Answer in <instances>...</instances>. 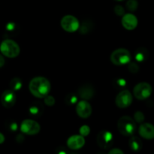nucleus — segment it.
<instances>
[{"mask_svg": "<svg viewBox=\"0 0 154 154\" xmlns=\"http://www.w3.org/2000/svg\"><path fill=\"white\" fill-rule=\"evenodd\" d=\"M114 13L117 15V16H123L125 14V9L123 6L120 5H117L114 8Z\"/></svg>", "mask_w": 154, "mask_h": 154, "instance_id": "27", "label": "nucleus"}, {"mask_svg": "<svg viewBox=\"0 0 154 154\" xmlns=\"http://www.w3.org/2000/svg\"><path fill=\"white\" fill-rule=\"evenodd\" d=\"M9 86H10V90H11L12 91H18L22 88V81L19 78H14L10 81Z\"/></svg>", "mask_w": 154, "mask_h": 154, "instance_id": "20", "label": "nucleus"}, {"mask_svg": "<svg viewBox=\"0 0 154 154\" xmlns=\"http://www.w3.org/2000/svg\"><path fill=\"white\" fill-rule=\"evenodd\" d=\"M97 144L102 149H109L112 146L114 136L108 130H102L99 132L96 138Z\"/></svg>", "mask_w": 154, "mask_h": 154, "instance_id": "7", "label": "nucleus"}, {"mask_svg": "<svg viewBox=\"0 0 154 154\" xmlns=\"http://www.w3.org/2000/svg\"><path fill=\"white\" fill-rule=\"evenodd\" d=\"M131 54L128 50L120 48L113 51L111 55V61L115 66H123L131 61Z\"/></svg>", "mask_w": 154, "mask_h": 154, "instance_id": "4", "label": "nucleus"}, {"mask_svg": "<svg viewBox=\"0 0 154 154\" xmlns=\"http://www.w3.org/2000/svg\"><path fill=\"white\" fill-rule=\"evenodd\" d=\"M5 59H4V57H2V56L1 55V54H0V68L1 67H2L3 66H4L5 65Z\"/></svg>", "mask_w": 154, "mask_h": 154, "instance_id": "34", "label": "nucleus"}, {"mask_svg": "<svg viewBox=\"0 0 154 154\" xmlns=\"http://www.w3.org/2000/svg\"><path fill=\"white\" fill-rule=\"evenodd\" d=\"M16 95L11 90H5L1 96L2 105L6 108H12L16 103Z\"/></svg>", "mask_w": 154, "mask_h": 154, "instance_id": "11", "label": "nucleus"}, {"mask_svg": "<svg viewBox=\"0 0 154 154\" xmlns=\"http://www.w3.org/2000/svg\"><path fill=\"white\" fill-rule=\"evenodd\" d=\"M61 26L68 32H74L80 27V23L78 18L73 15H66L61 20Z\"/></svg>", "mask_w": 154, "mask_h": 154, "instance_id": "6", "label": "nucleus"}, {"mask_svg": "<svg viewBox=\"0 0 154 154\" xmlns=\"http://www.w3.org/2000/svg\"><path fill=\"white\" fill-rule=\"evenodd\" d=\"M44 99H45L44 102H45V104L47 105V106L52 107L55 105L56 101H55V99H54V96H49V94H48V96H45Z\"/></svg>", "mask_w": 154, "mask_h": 154, "instance_id": "25", "label": "nucleus"}, {"mask_svg": "<svg viewBox=\"0 0 154 154\" xmlns=\"http://www.w3.org/2000/svg\"><path fill=\"white\" fill-rule=\"evenodd\" d=\"M136 123L132 117L123 116L117 122V129L124 136H132L136 130Z\"/></svg>", "mask_w": 154, "mask_h": 154, "instance_id": "2", "label": "nucleus"}, {"mask_svg": "<svg viewBox=\"0 0 154 154\" xmlns=\"http://www.w3.org/2000/svg\"><path fill=\"white\" fill-rule=\"evenodd\" d=\"M78 96L75 93H69L65 98V102L69 106L75 105L78 102Z\"/></svg>", "mask_w": 154, "mask_h": 154, "instance_id": "21", "label": "nucleus"}, {"mask_svg": "<svg viewBox=\"0 0 154 154\" xmlns=\"http://www.w3.org/2000/svg\"><path fill=\"white\" fill-rule=\"evenodd\" d=\"M114 85L118 89H123L126 87V81L123 78H117L114 81Z\"/></svg>", "mask_w": 154, "mask_h": 154, "instance_id": "26", "label": "nucleus"}, {"mask_svg": "<svg viewBox=\"0 0 154 154\" xmlns=\"http://www.w3.org/2000/svg\"><path fill=\"white\" fill-rule=\"evenodd\" d=\"M134 118H135V120L137 123H142L144 122V119H145V117H144V113L140 111H138L134 114Z\"/></svg>", "mask_w": 154, "mask_h": 154, "instance_id": "24", "label": "nucleus"}, {"mask_svg": "<svg viewBox=\"0 0 154 154\" xmlns=\"http://www.w3.org/2000/svg\"><path fill=\"white\" fill-rule=\"evenodd\" d=\"M153 89L151 85L147 82H141L133 89V94L138 100H145L151 95Z\"/></svg>", "mask_w": 154, "mask_h": 154, "instance_id": "5", "label": "nucleus"}, {"mask_svg": "<svg viewBox=\"0 0 154 154\" xmlns=\"http://www.w3.org/2000/svg\"><path fill=\"white\" fill-rule=\"evenodd\" d=\"M17 123L15 122H11L8 124V129L11 132H16L17 130Z\"/></svg>", "mask_w": 154, "mask_h": 154, "instance_id": "30", "label": "nucleus"}, {"mask_svg": "<svg viewBox=\"0 0 154 154\" xmlns=\"http://www.w3.org/2000/svg\"><path fill=\"white\" fill-rule=\"evenodd\" d=\"M122 25L126 29L133 30L138 26V18L132 14H126L122 17Z\"/></svg>", "mask_w": 154, "mask_h": 154, "instance_id": "14", "label": "nucleus"}, {"mask_svg": "<svg viewBox=\"0 0 154 154\" xmlns=\"http://www.w3.org/2000/svg\"><path fill=\"white\" fill-rule=\"evenodd\" d=\"M57 153L58 154H66L67 153V151L66 150V147H59L57 149Z\"/></svg>", "mask_w": 154, "mask_h": 154, "instance_id": "33", "label": "nucleus"}, {"mask_svg": "<svg viewBox=\"0 0 154 154\" xmlns=\"http://www.w3.org/2000/svg\"><path fill=\"white\" fill-rule=\"evenodd\" d=\"M93 108L87 100H81L77 104L76 112L80 117L87 119L91 115Z\"/></svg>", "mask_w": 154, "mask_h": 154, "instance_id": "10", "label": "nucleus"}, {"mask_svg": "<svg viewBox=\"0 0 154 154\" xmlns=\"http://www.w3.org/2000/svg\"><path fill=\"white\" fill-rule=\"evenodd\" d=\"M5 138L4 135L2 133H0V144H3L5 142Z\"/></svg>", "mask_w": 154, "mask_h": 154, "instance_id": "35", "label": "nucleus"}, {"mask_svg": "<svg viewBox=\"0 0 154 154\" xmlns=\"http://www.w3.org/2000/svg\"><path fill=\"white\" fill-rule=\"evenodd\" d=\"M20 130L23 133L29 135H37L41 130V126L38 122L33 120H24L21 123Z\"/></svg>", "mask_w": 154, "mask_h": 154, "instance_id": "8", "label": "nucleus"}, {"mask_svg": "<svg viewBox=\"0 0 154 154\" xmlns=\"http://www.w3.org/2000/svg\"><path fill=\"white\" fill-rule=\"evenodd\" d=\"M25 141V137L23 135H21V134H18L16 137V141L17 143H23Z\"/></svg>", "mask_w": 154, "mask_h": 154, "instance_id": "32", "label": "nucleus"}, {"mask_svg": "<svg viewBox=\"0 0 154 154\" xmlns=\"http://www.w3.org/2000/svg\"><path fill=\"white\" fill-rule=\"evenodd\" d=\"M129 147L133 151H139L143 147L142 141L138 137L132 136V137H131L129 141Z\"/></svg>", "mask_w": 154, "mask_h": 154, "instance_id": "18", "label": "nucleus"}, {"mask_svg": "<svg viewBox=\"0 0 154 154\" xmlns=\"http://www.w3.org/2000/svg\"><path fill=\"white\" fill-rule=\"evenodd\" d=\"M133 100L132 95L129 90H123L118 93L115 99V103L118 108H126L131 105Z\"/></svg>", "mask_w": 154, "mask_h": 154, "instance_id": "9", "label": "nucleus"}, {"mask_svg": "<svg viewBox=\"0 0 154 154\" xmlns=\"http://www.w3.org/2000/svg\"><path fill=\"white\" fill-rule=\"evenodd\" d=\"M6 29L8 30L10 32H14L16 31L17 28H16V24L14 23H9L7 26H6Z\"/></svg>", "mask_w": 154, "mask_h": 154, "instance_id": "29", "label": "nucleus"}, {"mask_svg": "<svg viewBox=\"0 0 154 154\" xmlns=\"http://www.w3.org/2000/svg\"><path fill=\"white\" fill-rule=\"evenodd\" d=\"M80 135H81L82 136L85 137L89 135L90 132V128L88 126H82L81 128H80Z\"/></svg>", "mask_w": 154, "mask_h": 154, "instance_id": "28", "label": "nucleus"}, {"mask_svg": "<svg viewBox=\"0 0 154 154\" xmlns=\"http://www.w3.org/2000/svg\"><path fill=\"white\" fill-rule=\"evenodd\" d=\"M29 112L32 117H41L44 112L43 105L39 102H34L29 108Z\"/></svg>", "mask_w": 154, "mask_h": 154, "instance_id": "16", "label": "nucleus"}, {"mask_svg": "<svg viewBox=\"0 0 154 154\" xmlns=\"http://www.w3.org/2000/svg\"><path fill=\"white\" fill-rule=\"evenodd\" d=\"M114 1H116V2H123V1H124V0H114Z\"/></svg>", "mask_w": 154, "mask_h": 154, "instance_id": "36", "label": "nucleus"}, {"mask_svg": "<svg viewBox=\"0 0 154 154\" xmlns=\"http://www.w3.org/2000/svg\"><path fill=\"white\" fill-rule=\"evenodd\" d=\"M2 54L8 58H14L20 54V48L16 42L11 39H5L0 45Z\"/></svg>", "mask_w": 154, "mask_h": 154, "instance_id": "3", "label": "nucleus"}, {"mask_svg": "<svg viewBox=\"0 0 154 154\" xmlns=\"http://www.w3.org/2000/svg\"><path fill=\"white\" fill-rule=\"evenodd\" d=\"M149 57V51L144 47H140L136 50L135 54V58L139 63H142L147 60Z\"/></svg>", "mask_w": 154, "mask_h": 154, "instance_id": "17", "label": "nucleus"}, {"mask_svg": "<svg viewBox=\"0 0 154 154\" xmlns=\"http://www.w3.org/2000/svg\"><path fill=\"white\" fill-rule=\"evenodd\" d=\"M29 91L35 97L44 99L50 93L51 85L50 81L44 77H35L31 80L29 85Z\"/></svg>", "mask_w": 154, "mask_h": 154, "instance_id": "1", "label": "nucleus"}, {"mask_svg": "<svg viewBox=\"0 0 154 154\" xmlns=\"http://www.w3.org/2000/svg\"><path fill=\"white\" fill-rule=\"evenodd\" d=\"M109 154H123V151L121 150L118 148H114V149H111L109 152H108Z\"/></svg>", "mask_w": 154, "mask_h": 154, "instance_id": "31", "label": "nucleus"}, {"mask_svg": "<svg viewBox=\"0 0 154 154\" xmlns=\"http://www.w3.org/2000/svg\"><path fill=\"white\" fill-rule=\"evenodd\" d=\"M85 144L84 137L81 135H75L69 137L67 141V145L71 150H79Z\"/></svg>", "mask_w": 154, "mask_h": 154, "instance_id": "12", "label": "nucleus"}, {"mask_svg": "<svg viewBox=\"0 0 154 154\" xmlns=\"http://www.w3.org/2000/svg\"><path fill=\"white\" fill-rule=\"evenodd\" d=\"M129 66H128V69H129V71L132 74H136L139 72L140 70V67L137 63H130L129 62Z\"/></svg>", "mask_w": 154, "mask_h": 154, "instance_id": "23", "label": "nucleus"}, {"mask_svg": "<svg viewBox=\"0 0 154 154\" xmlns=\"http://www.w3.org/2000/svg\"><path fill=\"white\" fill-rule=\"evenodd\" d=\"M77 95L84 100H90L95 95L94 87L90 84H84L79 87Z\"/></svg>", "mask_w": 154, "mask_h": 154, "instance_id": "13", "label": "nucleus"}, {"mask_svg": "<svg viewBox=\"0 0 154 154\" xmlns=\"http://www.w3.org/2000/svg\"><path fill=\"white\" fill-rule=\"evenodd\" d=\"M93 22H91V21L90 20H86L83 23L81 26L79 27L78 29H79L80 33H81V34L83 35H86L87 34V33L90 32L93 29Z\"/></svg>", "mask_w": 154, "mask_h": 154, "instance_id": "19", "label": "nucleus"}, {"mask_svg": "<svg viewBox=\"0 0 154 154\" xmlns=\"http://www.w3.org/2000/svg\"><path fill=\"white\" fill-rule=\"evenodd\" d=\"M139 135L142 138L147 140H151L154 138V127L150 123H144L140 126L138 129Z\"/></svg>", "mask_w": 154, "mask_h": 154, "instance_id": "15", "label": "nucleus"}, {"mask_svg": "<svg viewBox=\"0 0 154 154\" xmlns=\"http://www.w3.org/2000/svg\"><path fill=\"white\" fill-rule=\"evenodd\" d=\"M138 8V2L137 0H128L126 2V8L129 11H135Z\"/></svg>", "mask_w": 154, "mask_h": 154, "instance_id": "22", "label": "nucleus"}]
</instances>
